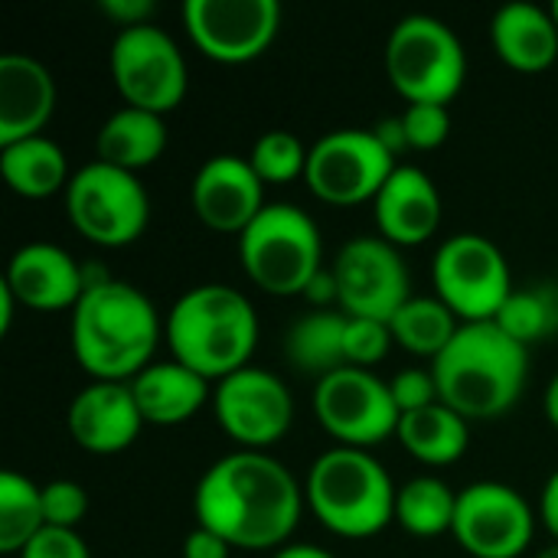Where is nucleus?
<instances>
[{"mask_svg": "<svg viewBox=\"0 0 558 558\" xmlns=\"http://www.w3.org/2000/svg\"><path fill=\"white\" fill-rule=\"evenodd\" d=\"M451 536L474 558H520L536 536V513L520 490L477 481L458 494Z\"/></svg>", "mask_w": 558, "mask_h": 558, "instance_id": "nucleus-14", "label": "nucleus"}, {"mask_svg": "<svg viewBox=\"0 0 558 558\" xmlns=\"http://www.w3.org/2000/svg\"><path fill=\"white\" fill-rule=\"evenodd\" d=\"M242 271L271 298H294L324 271V239L311 213L294 203H268L239 235Z\"/></svg>", "mask_w": 558, "mask_h": 558, "instance_id": "nucleus-6", "label": "nucleus"}, {"mask_svg": "<svg viewBox=\"0 0 558 558\" xmlns=\"http://www.w3.org/2000/svg\"><path fill=\"white\" fill-rule=\"evenodd\" d=\"M441 402L468 422L507 415L523 396L530 350L510 333L487 324H461L448 350L432 363Z\"/></svg>", "mask_w": 558, "mask_h": 558, "instance_id": "nucleus-4", "label": "nucleus"}, {"mask_svg": "<svg viewBox=\"0 0 558 558\" xmlns=\"http://www.w3.org/2000/svg\"><path fill=\"white\" fill-rule=\"evenodd\" d=\"M539 520L546 523V530L556 536L558 543V468L549 474L546 487H543V497H539Z\"/></svg>", "mask_w": 558, "mask_h": 558, "instance_id": "nucleus-41", "label": "nucleus"}, {"mask_svg": "<svg viewBox=\"0 0 558 558\" xmlns=\"http://www.w3.org/2000/svg\"><path fill=\"white\" fill-rule=\"evenodd\" d=\"M490 46L513 72H546L558 59V23L539 3H507L490 16Z\"/></svg>", "mask_w": 558, "mask_h": 558, "instance_id": "nucleus-22", "label": "nucleus"}, {"mask_svg": "<svg viewBox=\"0 0 558 558\" xmlns=\"http://www.w3.org/2000/svg\"><path fill=\"white\" fill-rule=\"evenodd\" d=\"M343 333H347L343 311H311L298 317L284 333V356L298 373L324 379L347 366Z\"/></svg>", "mask_w": 558, "mask_h": 558, "instance_id": "nucleus-27", "label": "nucleus"}, {"mask_svg": "<svg viewBox=\"0 0 558 558\" xmlns=\"http://www.w3.org/2000/svg\"><path fill=\"white\" fill-rule=\"evenodd\" d=\"M65 428L88 454L111 458L128 451L144 428L131 383H88L78 389L69 402Z\"/></svg>", "mask_w": 558, "mask_h": 558, "instance_id": "nucleus-18", "label": "nucleus"}, {"mask_svg": "<svg viewBox=\"0 0 558 558\" xmlns=\"http://www.w3.org/2000/svg\"><path fill=\"white\" fill-rule=\"evenodd\" d=\"M389 392H392V402L399 409V415H409V412H422L428 405H438L441 402V392H438V379L428 369L422 366H412V369H402L392 376L389 383Z\"/></svg>", "mask_w": 558, "mask_h": 558, "instance_id": "nucleus-36", "label": "nucleus"}, {"mask_svg": "<svg viewBox=\"0 0 558 558\" xmlns=\"http://www.w3.org/2000/svg\"><path fill=\"white\" fill-rule=\"evenodd\" d=\"M229 556H232V546H229L219 533H213V530L196 526V530H190V536L183 539V558H229Z\"/></svg>", "mask_w": 558, "mask_h": 558, "instance_id": "nucleus-39", "label": "nucleus"}, {"mask_svg": "<svg viewBox=\"0 0 558 558\" xmlns=\"http://www.w3.org/2000/svg\"><path fill=\"white\" fill-rule=\"evenodd\" d=\"M314 412L320 428L343 448L369 451L399 432V409L392 402L389 383L373 369L343 366L314 389Z\"/></svg>", "mask_w": 558, "mask_h": 558, "instance_id": "nucleus-12", "label": "nucleus"}, {"mask_svg": "<svg viewBox=\"0 0 558 558\" xmlns=\"http://www.w3.org/2000/svg\"><path fill=\"white\" fill-rule=\"evenodd\" d=\"M154 0H101V13L114 20L121 29L128 26H144L154 16Z\"/></svg>", "mask_w": 558, "mask_h": 558, "instance_id": "nucleus-38", "label": "nucleus"}, {"mask_svg": "<svg viewBox=\"0 0 558 558\" xmlns=\"http://www.w3.org/2000/svg\"><path fill=\"white\" fill-rule=\"evenodd\" d=\"M373 216L379 235L396 248L425 245L445 216L441 193L435 180L412 163H399L392 177L383 183L379 196L373 199Z\"/></svg>", "mask_w": 558, "mask_h": 558, "instance_id": "nucleus-20", "label": "nucleus"}, {"mask_svg": "<svg viewBox=\"0 0 558 558\" xmlns=\"http://www.w3.org/2000/svg\"><path fill=\"white\" fill-rule=\"evenodd\" d=\"M131 392L137 399L144 425L157 428H177L190 422L213 399L209 379H203L177 360L150 363L141 376L131 379Z\"/></svg>", "mask_w": 558, "mask_h": 558, "instance_id": "nucleus-23", "label": "nucleus"}, {"mask_svg": "<svg viewBox=\"0 0 558 558\" xmlns=\"http://www.w3.org/2000/svg\"><path fill=\"white\" fill-rule=\"evenodd\" d=\"M435 298L451 307L461 324L497 320L513 294V275L507 255L481 232L448 235L432 262Z\"/></svg>", "mask_w": 558, "mask_h": 558, "instance_id": "nucleus-9", "label": "nucleus"}, {"mask_svg": "<svg viewBox=\"0 0 558 558\" xmlns=\"http://www.w3.org/2000/svg\"><path fill=\"white\" fill-rule=\"evenodd\" d=\"M16 558H92V553H88V543L78 536V530L46 526L26 543V549Z\"/></svg>", "mask_w": 558, "mask_h": 558, "instance_id": "nucleus-37", "label": "nucleus"}, {"mask_svg": "<svg viewBox=\"0 0 558 558\" xmlns=\"http://www.w3.org/2000/svg\"><path fill=\"white\" fill-rule=\"evenodd\" d=\"M13 307H20V304H16V298L10 294V288H7V284H0V337H7V333H10Z\"/></svg>", "mask_w": 558, "mask_h": 558, "instance_id": "nucleus-43", "label": "nucleus"}, {"mask_svg": "<svg viewBox=\"0 0 558 558\" xmlns=\"http://www.w3.org/2000/svg\"><path fill=\"white\" fill-rule=\"evenodd\" d=\"M167 150V124L163 114L144 108H118L108 114L95 134V160L137 173L157 163Z\"/></svg>", "mask_w": 558, "mask_h": 558, "instance_id": "nucleus-24", "label": "nucleus"}, {"mask_svg": "<svg viewBox=\"0 0 558 558\" xmlns=\"http://www.w3.org/2000/svg\"><path fill=\"white\" fill-rule=\"evenodd\" d=\"M333 278L340 291V311L347 317L392 320L412 298L409 268L402 252L383 235H356L333 258Z\"/></svg>", "mask_w": 558, "mask_h": 558, "instance_id": "nucleus-15", "label": "nucleus"}, {"mask_svg": "<svg viewBox=\"0 0 558 558\" xmlns=\"http://www.w3.org/2000/svg\"><path fill=\"white\" fill-rule=\"evenodd\" d=\"M0 177L23 199H49L56 193H65L69 180H72L65 150L46 134L26 137L16 144H3L0 147Z\"/></svg>", "mask_w": 558, "mask_h": 558, "instance_id": "nucleus-25", "label": "nucleus"}, {"mask_svg": "<svg viewBox=\"0 0 558 558\" xmlns=\"http://www.w3.org/2000/svg\"><path fill=\"white\" fill-rule=\"evenodd\" d=\"M307 154L311 147L301 144L298 134L291 131H265L252 150H248V163L252 170L258 173V180L268 186H284V183H294V180H304L307 173Z\"/></svg>", "mask_w": 558, "mask_h": 558, "instance_id": "nucleus-32", "label": "nucleus"}, {"mask_svg": "<svg viewBox=\"0 0 558 558\" xmlns=\"http://www.w3.org/2000/svg\"><path fill=\"white\" fill-rule=\"evenodd\" d=\"M43 494V517L46 526H59V530H78V523L88 513V494L82 484L75 481H49L39 487Z\"/></svg>", "mask_w": 558, "mask_h": 558, "instance_id": "nucleus-35", "label": "nucleus"}, {"mask_svg": "<svg viewBox=\"0 0 558 558\" xmlns=\"http://www.w3.org/2000/svg\"><path fill=\"white\" fill-rule=\"evenodd\" d=\"M543 409H546V418H549V425H553V428H558V373L553 376L549 389H546Z\"/></svg>", "mask_w": 558, "mask_h": 558, "instance_id": "nucleus-44", "label": "nucleus"}, {"mask_svg": "<svg viewBox=\"0 0 558 558\" xmlns=\"http://www.w3.org/2000/svg\"><path fill=\"white\" fill-rule=\"evenodd\" d=\"M190 43L219 65H245L265 56L281 29L278 0H186Z\"/></svg>", "mask_w": 558, "mask_h": 558, "instance_id": "nucleus-13", "label": "nucleus"}, {"mask_svg": "<svg viewBox=\"0 0 558 558\" xmlns=\"http://www.w3.org/2000/svg\"><path fill=\"white\" fill-rule=\"evenodd\" d=\"M3 284L20 307L29 311H75L88 281L82 265L52 242H26L10 255Z\"/></svg>", "mask_w": 558, "mask_h": 558, "instance_id": "nucleus-19", "label": "nucleus"}, {"mask_svg": "<svg viewBox=\"0 0 558 558\" xmlns=\"http://www.w3.org/2000/svg\"><path fill=\"white\" fill-rule=\"evenodd\" d=\"M389 85L409 105H451L464 88L468 56L458 33L428 13L402 16L386 39Z\"/></svg>", "mask_w": 558, "mask_h": 558, "instance_id": "nucleus-7", "label": "nucleus"}, {"mask_svg": "<svg viewBox=\"0 0 558 558\" xmlns=\"http://www.w3.org/2000/svg\"><path fill=\"white\" fill-rule=\"evenodd\" d=\"M536 558H558V543H553V546H546V549H543V553H539V556Z\"/></svg>", "mask_w": 558, "mask_h": 558, "instance_id": "nucleus-45", "label": "nucleus"}, {"mask_svg": "<svg viewBox=\"0 0 558 558\" xmlns=\"http://www.w3.org/2000/svg\"><path fill=\"white\" fill-rule=\"evenodd\" d=\"M213 412L219 428L245 451L278 445L294 425V399L288 386L262 366H245L216 383Z\"/></svg>", "mask_w": 558, "mask_h": 558, "instance_id": "nucleus-16", "label": "nucleus"}, {"mask_svg": "<svg viewBox=\"0 0 558 558\" xmlns=\"http://www.w3.org/2000/svg\"><path fill=\"white\" fill-rule=\"evenodd\" d=\"M56 114V78L52 72L26 56H0V147L26 137H39Z\"/></svg>", "mask_w": 558, "mask_h": 558, "instance_id": "nucleus-21", "label": "nucleus"}, {"mask_svg": "<svg viewBox=\"0 0 558 558\" xmlns=\"http://www.w3.org/2000/svg\"><path fill=\"white\" fill-rule=\"evenodd\" d=\"M163 340L177 363L209 383H222L252 366V353L258 347V314L232 284H196L167 311Z\"/></svg>", "mask_w": 558, "mask_h": 558, "instance_id": "nucleus-3", "label": "nucleus"}, {"mask_svg": "<svg viewBox=\"0 0 558 558\" xmlns=\"http://www.w3.org/2000/svg\"><path fill=\"white\" fill-rule=\"evenodd\" d=\"M304 487L268 451H232L196 484V526L219 533L242 553H278L294 536L304 513Z\"/></svg>", "mask_w": 558, "mask_h": 558, "instance_id": "nucleus-1", "label": "nucleus"}, {"mask_svg": "<svg viewBox=\"0 0 558 558\" xmlns=\"http://www.w3.org/2000/svg\"><path fill=\"white\" fill-rule=\"evenodd\" d=\"M271 558H337L333 553L320 549V546H311V543H288L284 549H278Z\"/></svg>", "mask_w": 558, "mask_h": 558, "instance_id": "nucleus-42", "label": "nucleus"}, {"mask_svg": "<svg viewBox=\"0 0 558 558\" xmlns=\"http://www.w3.org/2000/svg\"><path fill=\"white\" fill-rule=\"evenodd\" d=\"M497 327L510 333L526 350L558 330V288L553 284H530L513 288L510 301L497 314Z\"/></svg>", "mask_w": 558, "mask_h": 558, "instance_id": "nucleus-31", "label": "nucleus"}, {"mask_svg": "<svg viewBox=\"0 0 558 558\" xmlns=\"http://www.w3.org/2000/svg\"><path fill=\"white\" fill-rule=\"evenodd\" d=\"M396 487L389 471L360 448L324 451L304 481V497L317 523L340 539H373L396 520Z\"/></svg>", "mask_w": 558, "mask_h": 558, "instance_id": "nucleus-5", "label": "nucleus"}, {"mask_svg": "<svg viewBox=\"0 0 558 558\" xmlns=\"http://www.w3.org/2000/svg\"><path fill=\"white\" fill-rule=\"evenodd\" d=\"M108 62H111L114 88L128 108L167 114L186 98L190 88L186 59L177 39L154 23L118 29Z\"/></svg>", "mask_w": 558, "mask_h": 558, "instance_id": "nucleus-10", "label": "nucleus"}, {"mask_svg": "<svg viewBox=\"0 0 558 558\" xmlns=\"http://www.w3.org/2000/svg\"><path fill=\"white\" fill-rule=\"evenodd\" d=\"M399 121L409 150H435L451 134V114L445 105H409Z\"/></svg>", "mask_w": 558, "mask_h": 558, "instance_id": "nucleus-34", "label": "nucleus"}, {"mask_svg": "<svg viewBox=\"0 0 558 558\" xmlns=\"http://www.w3.org/2000/svg\"><path fill=\"white\" fill-rule=\"evenodd\" d=\"M190 203L196 219L222 235H242L268 206L265 183L252 170L248 157L235 154H216L196 170Z\"/></svg>", "mask_w": 558, "mask_h": 558, "instance_id": "nucleus-17", "label": "nucleus"}, {"mask_svg": "<svg viewBox=\"0 0 558 558\" xmlns=\"http://www.w3.org/2000/svg\"><path fill=\"white\" fill-rule=\"evenodd\" d=\"M62 196L72 229L101 248L134 245L150 222V196L137 173L108 167L101 160L75 170Z\"/></svg>", "mask_w": 558, "mask_h": 558, "instance_id": "nucleus-8", "label": "nucleus"}, {"mask_svg": "<svg viewBox=\"0 0 558 558\" xmlns=\"http://www.w3.org/2000/svg\"><path fill=\"white\" fill-rule=\"evenodd\" d=\"M458 494L441 477H412L396 494V523L415 539H435L451 533Z\"/></svg>", "mask_w": 558, "mask_h": 558, "instance_id": "nucleus-29", "label": "nucleus"}, {"mask_svg": "<svg viewBox=\"0 0 558 558\" xmlns=\"http://www.w3.org/2000/svg\"><path fill=\"white\" fill-rule=\"evenodd\" d=\"M389 330H392V340L405 353L435 363L448 350V343L458 337L461 320L451 314L445 301L432 294V298H409L389 320Z\"/></svg>", "mask_w": 558, "mask_h": 558, "instance_id": "nucleus-28", "label": "nucleus"}, {"mask_svg": "<svg viewBox=\"0 0 558 558\" xmlns=\"http://www.w3.org/2000/svg\"><path fill=\"white\" fill-rule=\"evenodd\" d=\"M304 298L314 304V311H330V304H340V291H337L333 268H324V271H317V278L307 284Z\"/></svg>", "mask_w": 558, "mask_h": 558, "instance_id": "nucleus-40", "label": "nucleus"}, {"mask_svg": "<svg viewBox=\"0 0 558 558\" xmlns=\"http://www.w3.org/2000/svg\"><path fill=\"white\" fill-rule=\"evenodd\" d=\"M43 530H46V517H43L39 487L16 471H3L0 474V553L20 556L26 543Z\"/></svg>", "mask_w": 558, "mask_h": 558, "instance_id": "nucleus-30", "label": "nucleus"}, {"mask_svg": "<svg viewBox=\"0 0 558 558\" xmlns=\"http://www.w3.org/2000/svg\"><path fill=\"white\" fill-rule=\"evenodd\" d=\"M549 10H553V16H556V23H558V0L553 3V7H549Z\"/></svg>", "mask_w": 558, "mask_h": 558, "instance_id": "nucleus-46", "label": "nucleus"}, {"mask_svg": "<svg viewBox=\"0 0 558 558\" xmlns=\"http://www.w3.org/2000/svg\"><path fill=\"white\" fill-rule=\"evenodd\" d=\"M399 445L428 468H448L464 458L471 445V422L461 418L445 402L399 418Z\"/></svg>", "mask_w": 558, "mask_h": 558, "instance_id": "nucleus-26", "label": "nucleus"}, {"mask_svg": "<svg viewBox=\"0 0 558 558\" xmlns=\"http://www.w3.org/2000/svg\"><path fill=\"white\" fill-rule=\"evenodd\" d=\"M72 356L92 383H131L141 376L163 340V320L150 298L114 278L88 281L69 324Z\"/></svg>", "mask_w": 558, "mask_h": 558, "instance_id": "nucleus-2", "label": "nucleus"}, {"mask_svg": "<svg viewBox=\"0 0 558 558\" xmlns=\"http://www.w3.org/2000/svg\"><path fill=\"white\" fill-rule=\"evenodd\" d=\"M392 330L386 320H366V317H347V333H343V353L347 366L369 369L383 363L392 350Z\"/></svg>", "mask_w": 558, "mask_h": 558, "instance_id": "nucleus-33", "label": "nucleus"}, {"mask_svg": "<svg viewBox=\"0 0 558 558\" xmlns=\"http://www.w3.org/2000/svg\"><path fill=\"white\" fill-rule=\"evenodd\" d=\"M396 167V154L376 137V131L337 128L314 141L304 183L327 206H360L379 196Z\"/></svg>", "mask_w": 558, "mask_h": 558, "instance_id": "nucleus-11", "label": "nucleus"}]
</instances>
